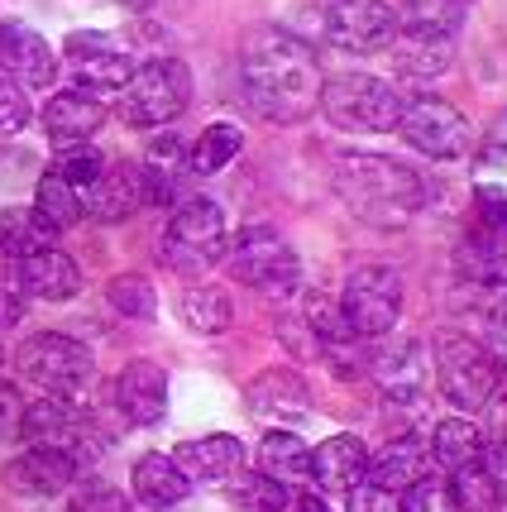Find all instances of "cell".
I'll list each match as a JSON object with an SVG mask.
<instances>
[{
  "instance_id": "d6a6232c",
  "label": "cell",
  "mask_w": 507,
  "mask_h": 512,
  "mask_svg": "<svg viewBox=\"0 0 507 512\" xmlns=\"http://www.w3.org/2000/svg\"><path fill=\"white\" fill-rule=\"evenodd\" d=\"M34 211L44 216L53 230H67V225H77L87 211H82V192L72 187V182H63L53 168H48L44 178H39V192H34Z\"/></svg>"
},
{
  "instance_id": "30bf717a",
  "label": "cell",
  "mask_w": 507,
  "mask_h": 512,
  "mask_svg": "<svg viewBox=\"0 0 507 512\" xmlns=\"http://www.w3.org/2000/svg\"><path fill=\"white\" fill-rule=\"evenodd\" d=\"M397 134L426 158H460L469 144H474V130L464 120L460 106H450L441 96H412L402 106V120H397Z\"/></svg>"
},
{
  "instance_id": "8992f818",
  "label": "cell",
  "mask_w": 507,
  "mask_h": 512,
  "mask_svg": "<svg viewBox=\"0 0 507 512\" xmlns=\"http://www.w3.org/2000/svg\"><path fill=\"white\" fill-rule=\"evenodd\" d=\"M225 264L230 273L249 283L264 297H287L302 283V264H297V249L287 245L273 225H244L225 240Z\"/></svg>"
},
{
  "instance_id": "1f68e13d",
  "label": "cell",
  "mask_w": 507,
  "mask_h": 512,
  "mask_svg": "<svg viewBox=\"0 0 507 512\" xmlns=\"http://www.w3.org/2000/svg\"><path fill=\"white\" fill-rule=\"evenodd\" d=\"M259 469L278 484H292V479H311V450L302 436L292 431H268L264 446H259Z\"/></svg>"
},
{
  "instance_id": "5bb4252c",
  "label": "cell",
  "mask_w": 507,
  "mask_h": 512,
  "mask_svg": "<svg viewBox=\"0 0 507 512\" xmlns=\"http://www.w3.org/2000/svg\"><path fill=\"white\" fill-rule=\"evenodd\" d=\"M58 72V53L48 48L39 29H29L20 20H0V77H10L15 87L34 91L48 87Z\"/></svg>"
},
{
  "instance_id": "cb8c5ba5",
  "label": "cell",
  "mask_w": 507,
  "mask_h": 512,
  "mask_svg": "<svg viewBox=\"0 0 507 512\" xmlns=\"http://www.w3.org/2000/svg\"><path fill=\"white\" fill-rule=\"evenodd\" d=\"M421 474H426V450H421L412 436L388 441L378 455H369V469H364V479L378 484V489H388V493H407Z\"/></svg>"
},
{
  "instance_id": "e575fe53",
  "label": "cell",
  "mask_w": 507,
  "mask_h": 512,
  "mask_svg": "<svg viewBox=\"0 0 507 512\" xmlns=\"http://www.w3.org/2000/svg\"><path fill=\"white\" fill-rule=\"evenodd\" d=\"M106 297H111L115 312L130 316V321H154L158 316V292L144 273H120V278H111V283H106Z\"/></svg>"
},
{
  "instance_id": "ffe728a7",
  "label": "cell",
  "mask_w": 507,
  "mask_h": 512,
  "mask_svg": "<svg viewBox=\"0 0 507 512\" xmlns=\"http://www.w3.org/2000/svg\"><path fill=\"white\" fill-rule=\"evenodd\" d=\"M106 101L101 96H91V91H58L53 101L44 106V130L48 139L67 149V144H91V134L106 125Z\"/></svg>"
},
{
  "instance_id": "f35d334b",
  "label": "cell",
  "mask_w": 507,
  "mask_h": 512,
  "mask_svg": "<svg viewBox=\"0 0 507 512\" xmlns=\"http://www.w3.org/2000/svg\"><path fill=\"white\" fill-rule=\"evenodd\" d=\"M29 125V91L15 87L10 77H0V139L20 134Z\"/></svg>"
},
{
  "instance_id": "5b68a950",
  "label": "cell",
  "mask_w": 507,
  "mask_h": 512,
  "mask_svg": "<svg viewBox=\"0 0 507 512\" xmlns=\"http://www.w3.org/2000/svg\"><path fill=\"white\" fill-rule=\"evenodd\" d=\"M402 106H407L402 91L369 72H340V77H326L321 87V111L331 115V125L354 134H393Z\"/></svg>"
},
{
  "instance_id": "52a82bcc",
  "label": "cell",
  "mask_w": 507,
  "mask_h": 512,
  "mask_svg": "<svg viewBox=\"0 0 507 512\" xmlns=\"http://www.w3.org/2000/svg\"><path fill=\"white\" fill-rule=\"evenodd\" d=\"M158 259L182 278L206 273L216 259H225V211L211 197H187L182 206H173V221L163 230Z\"/></svg>"
},
{
  "instance_id": "d4e9b609",
  "label": "cell",
  "mask_w": 507,
  "mask_h": 512,
  "mask_svg": "<svg viewBox=\"0 0 507 512\" xmlns=\"http://www.w3.org/2000/svg\"><path fill=\"white\" fill-rule=\"evenodd\" d=\"M130 484H134V498L144 503V508H177L182 498H187V479H182V469L173 465V455H139L134 460V474H130Z\"/></svg>"
},
{
  "instance_id": "d6986e66",
  "label": "cell",
  "mask_w": 507,
  "mask_h": 512,
  "mask_svg": "<svg viewBox=\"0 0 507 512\" xmlns=\"http://www.w3.org/2000/svg\"><path fill=\"white\" fill-rule=\"evenodd\" d=\"M249 412L264 417V422H278V426H292L302 422L311 412V388L297 369H264L259 379L249 383Z\"/></svg>"
},
{
  "instance_id": "484cf974",
  "label": "cell",
  "mask_w": 507,
  "mask_h": 512,
  "mask_svg": "<svg viewBox=\"0 0 507 512\" xmlns=\"http://www.w3.org/2000/svg\"><path fill=\"white\" fill-rule=\"evenodd\" d=\"M393 63L402 77H441L455 63V34H421L407 29L402 39H393Z\"/></svg>"
},
{
  "instance_id": "4dcf8cb0",
  "label": "cell",
  "mask_w": 507,
  "mask_h": 512,
  "mask_svg": "<svg viewBox=\"0 0 507 512\" xmlns=\"http://www.w3.org/2000/svg\"><path fill=\"white\" fill-rule=\"evenodd\" d=\"M177 312H182V321L197 335H221L225 326L235 321V302H230V292L216 288V283H192V288L182 292Z\"/></svg>"
},
{
  "instance_id": "ee69618b",
  "label": "cell",
  "mask_w": 507,
  "mask_h": 512,
  "mask_svg": "<svg viewBox=\"0 0 507 512\" xmlns=\"http://www.w3.org/2000/svg\"><path fill=\"white\" fill-rule=\"evenodd\" d=\"M20 321H24V288L15 278H0V331H10Z\"/></svg>"
},
{
  "instance_id": "4316f807",
  "label": "cell",
  "mask_w": 507,
  "mask_h": 512,
  "mask_svg": "<svg viewBox=\"0 0 507 512\" xmlns=\"http://www.w3.org/2000/svg\"><path fill=\"white\" fill-rule=\"evenodd\" d=\"M445 493H450V508L455 512H503V479L493 474L488 460L450 469Z\"/></svg>"
},
{
  "instance_id": "ac0fdd59",
  "label": "cell",
  "mask_w": 507,
  "mask_h": 512,
  "mask_svg": "<svg viewBox=\"0 0 507 512\" xmlns=\"http://www.w3.org/2000/svg\"><path fill=\"white\" fill-rule=\"evenodd\" d=\"M139 206H144V178H139L134 163H111L106 158L101 178L82 192V211H87L91 221H106V225L130 221Z\"/></svg>"
},
{
  "instance_id": "60d3db41",
  "label": "cell",
  "mask_w": 507,
  "mask_h": 512,
  "mask_svg": "<svg viewBox=\"0 0 507 512\" xmlns=\"http://www.w3.org/2000/svg\"><path fill=\"white\" fill-rule=\"evenodd\" d=\"M67 512H130V503H125L111 484H87V489L72 498V508Z\"/></svg>"
},
{
  "instance_id": "f546056e",
  "label": "cell",
  "mask_w": 507,
  "mask_h": 512,
  "mask_svg": "<svg viewBox=\"0 0 507 512\" xmlns=\"http://www.w3.org/2000/svg\"><path fill=\"white\" fill-rule=\"evenodd\" d=\"M244 149V130L240 125H230V120H216V125H206V130L187 144V168H192V178H211V173H221L225 163H235V154Z\"/></svg>"
},
{
  "instance_id": "603a6c76",
  "label": "cell",
  "mask_w": 507,
  "mask_h": 512,
  "mask_svg": "<svg viewBox=\"0 0 507 512\" xmlns=\"http://www.w3.org/2000/svg\"><path fill=\"white\" fill-rule=\"evenodd\" d=\"M369 469V450L359 436H331L311 450V479L331 493H350L354 484H364Z\"/></svg>"
},
{
  "instance_id": "74e56055",
  "label": "cell",
  "mask_w": 507,
  "mask_h": 512,
  "mask_svg": "<svg viewBox=\"0 0 507 512\" xmlns=\"http://www.w3.org/2000/svg\"><path fill=\"white\" fill-rule=\"evenodd\" d=\"M397 503H402V512H455L450 493H445V479H436V474H421L407 493H397Z\"/></svg>"
},
{
  "instance_id": "44dd1931",
  "label": "cell",
  "mask_w": 507,
  "mask_h": 512,
  "mask_svg": "<svg viewBox=\"0 0 507 512\" xmlns=\"http://www.w3.org/2000/svg\"><path fill=\"white\" fill-rule=\"evenodd\" d=\"M173 465L182 469L187 484H230L244 465V446L235 436H197V441H182L173 455Z\"/></svg>"
},
{
  "instance_id": "4fadbf2b",
  "label": "cell",
  "mask_w": 507,
  "mask_h": 512,
  "mask_svg": "<svg viewBox=\"0 0 507 512\" xmlns=\"http://www.w3.org/2000/svg\"><path fill=\"white\" fill-rule=\"evenodd\" d=\"M63 58L72 67V77H77V87L82 91H120L130 82V53L115 44L111 34H96V29H77V34H67L63 44Z\"/></svg>"
},
{
  "instance_id": "3957f363",
  "label": "cell",
  "mask_w": 507,
  "mask_h": 512,
  "mask_svg": "<svg viewBox=\"0 0 507 512\" xmlns=\"http://www.w3.org/2000/svg\"><path fill=\"white\" fill-rule=\"evenodd\" d=\"M192 106V72L182 58H154L134 67L130 82L115 96V115L134 130H163Z\"/></svg>"
},
{
  "instance_id": "836d02e7",
  "label": "cell",
  "mask_w": 507,
  "mask_h": 512,
  "mask_svg": "<svg viewBox=\"0 0 507 512\" xmlns=\"http://www.w3.org/2000/svg\"><path fill=\"white\" fill-rule=\"evenodd\" d=\"M464 10H469V0H402L397 24L421 29V34H455Z\"/></svg>"
},
{
  "instance_id": "9c48e42d",
  "label": "cell",
  "mask_w": 507,
  "mask_h": 512,
  "mask_svg": "<svg viewBox=\"0 0 507 512\" xmlns=\"http://www.w3.org/2000/svg\"><path fill=\"white\" fill-rule=\"evenodd\" d=\"M340 316L359 340H383L402 316V273L388 264H364L345 278Z\"/></svg>"
},
{
  "instance_id": "b9f144b4",
  "label": "cell",
  "mask_w": 507,
  "mask_h": 512,
  "mask_svg": "<svg viewBox=\"0 0 507 512\" xmlns=\"http://www.w3.org/2000/svg\"><path fill=\"white\" fill-rule=\"evenodd\" d=\"M350 512H402V503H397V493L378 489V484H354L350 489Z\"/></svg>"
},
{
  "instance_id": "e0dca14e",
  "label": "cell",
  "mask_w": 507,
  "mask_h": 512,
  "mask_svg": "<svg viewBox=\"0 0 507 512\" xmlns=\"http://www.w3.org/2000/svg\"><path fill=\"white\" fill-rule=\"evenodd\" d=\"M426 345L421 340H393V345H383V355L369 359V374L374 383L383 388V398L393 402H421L426 393Z\"/></svg>"
},
{
  "instance_id": "f6af8a7d",
  "label": "cell",
  "mask_w": 507,
  "mask_h": 512,
  "mask_svg": "<svg viewBox=\"0 0 507 512\" xmlns=\"http://www.w3.org/2000/svg\"><path fill=\"white\" fill-rule=\"evenodd\" d=\"M292 512H331V508H326V498H316V493H302V498H292Z\"/></svg>"
},
{
  "instance_id": "7bdbcfd3",
  "label": "cell",
  "mask_w": 507,
  "mask_h": 512,
  "mask_svg": "<svg viewBox=\"0 0 507 512\" xmlns=\"http://www.w3.org/2000/svg\"><path fill=\"white\" fill-rule=\"evenodd\" d=\"M484 412H488V446H493V455L507 465V393L503 388L493 393V402H488Z\"/></svg>"
},
{
  "instance_id": "6da1fadb",
  "label": "cell",
  "mask_w": 507,
  "mask_h": 512,
  "mask_svg": "<svg viewBox=\"0 0 507 512\" xmlns=\"http://www.w3.org/2000/svg\"><path fill=\"white\" fill-rule=\"evenodd\" d=\"M240 82H244V101L264 120L297 125L311 111H321L326 72H321V58L297 34H287L278 24H259V29L244 34Z\"/></svg>"
},
{
  "instance_id": "ba28073f",
  "label": "cell",
  "mask_w": 507,
  "mask_h": 512,
  "mask_svg": "<svg viewBox=\"0 0 507 512\" xmlns=\"http://www.w3.org/2000/svg\"><path fill=\"white\" fill-rule=\"evenodd\" d=\"M20 364L24 383H34L44 398H67L77 402V393L91 383L96 374V364H91V350L82 340H72V335H58V331H44V335H29L20 345Z\"/></svg>"
},
{
  "instance_id": "8fae6325",
  "label": "cell",
  "mask_w": 507,
  "mask_h": 512,
  "mask_svg": "<svg viewBox=\"0 0 507 512\" xmlns=\"http://www.w3.org/2000/svg\"><path fill=\"white\" fill-rule=\"evenodd\" d=\"M20 441L29 446H53V450H67L77 465H87V455L101 441H96V426L91 417L67 398H34L24 407V431Z\"/></svg>"
},
{
  "instance_id": "8d00e7d4",
  "label": "cell",
  "mask_w": 507,
  "mask_h": 512,
  "mask_svg": "<svg viewBox=\"0 0 507 512\" xmlns=\"http://www.w3.org/2000/svg\"><path fill=\"white\" fill-rule=\"evenodd\" d=\"M101 168H106V154L91 149V144H67V149H58V158H53V173L63 182H72L77 192H87L91 182L101 178Z\"/></svg>"
},
{
  "instance_id": "bcb514c9",
  "label": "cell",
  "mask_w": 507,
  "mask_h": 512,
  "mask_svg": "<svg viewBox=\"0 0 507 512\" xmlns=\"http://www.w3.org/2000/svg\"><path fill=\"white\" fill-rule=\"evenodd\" d=\"M120 5H125V10H144L149 0H120Z\"/></svg>"
},
{
  "instance_id": "7c38bea8",
  "label": "cell",
  "mask_w": 507,
  "mask_h": 512,
  "mask_svg": "<svg viewBox=\"0 0 507 512\" xmlns=\"http://www.w3.org/2000/svg\"><path fill=\"white\" fill-rule=\"evenodd\" d=\"M326 39L345 53H378L397 39V10L383 0H331Z\"/></svg>"
},
{
  "instance_id": "7a4b0ae2",
  "label": "cell",
  "mask_w": 507,
  "mask_h": 512,
  "mask_svg": "<svg viewBox=\"0 0 507 512\" xmlns=\"http://www.w3.org/2000/svg\"><path fill=\"white\" fill-rule=\"evenodd\" d=\"M335 197L350 206L359 221L378 225V230H397L421 211L426 187L421 178L388 154H335L331 168Z\"/></svg>"
},
{
  "instance_id": "2e32d148",
  "label": "cell",
  "mask_w": 507,
  "mask_h": 512,
  "mask_svg": "<svg viewBox=\"0 0 507 512\" xmlns=\"http://www.w3.org/2000/svg\"><path fill=\"white\" fill-rule=\"evenodd\" d=\"M115 407L125 412L130 426H154L168 412V374L158 369L154 359H134L120 369L115 379Z\"/></svg>"
},
{
  "instance_id": "277c9868",
  "label": "cell",
  "mask_w": 507,
  "mask_h": 512,
  "mask_svg": "<svg viewBox=\"0 0 507 512\" xmlns=\"http://www.w3.org/2000/svg\"><path fill=\"white\" fill-rule=\"evenodd\" d=\"M436 383H441V398L469 417V412H484L493 393H498V359L488 355L484 340L474 335H460V331H445L436 335Z\"/></svg>"
},
{
  "instance_id": "ab89813d",
  "label": "cell",
  "mask_w": 507,
  "mask_h": 512,
  "mask_svg": "<svg viewBox=\"0 0 507 512\" xmlns=\"http://www.w3.org/2000/svg\"><path fill=\"white\" fill-rule=\"evenodd\" d=\"M24 407H29V402L20 398V388L0 379V441H20V431H24Z\"/></svg>"
},
{
  "instance_id": "d590c367",
  "label": "cell",
  "mask_w": 507,
  "mask_h": 512,
  "mask_svg": "<svg viewBox=\"0 0 507 512\" xmlns=\"http://www.w3.org/2000/svg\"><path fill=\"white\" fill-rule=\"evenodd\" d=\"M230 493H235V508L240 512H287V484L268 479L264 469L259 474H240Z\"/></svg>"
},
{
  "instance_id": "7402d4cb",
  "label": "cell",
  "mask_w": 507,
  "mask_h": 512,
  "mask_svg": "<svg viewBox=\"0 0 507 512\" xmlns=\"http://www.w3.org/2000/svg\"><path fill=\"white\" fill-rule=\"evenodd\" d=\"M15 283L24 288V297H39V302H67L82 292V268L67 259L63 249H39L15 264Z\"/></svg>"
},
{
  "instance_id": "83f0119b",
  "label": "cell",
  "mask_w": 507,
  "mask_h": 512,
  "mask_svg": "<svg viewBox=\"0 0 507 512\" xmlns=\"http://www.w3.org/2000/svg\"><path fill=\"white\" fill-rule=\"evenodd\" d=\"M53 225L34 211V206H5L0 211V254L5 259H29V254H39V249H53Z\"/></svg>"
},
{
  "instance_id": "9a60e30c",
  "label": "cell",
  "mask_w": 507,
  "mask_h": 512,
  "mask_svg": "<svg viewBox=\"0 0 507 512\" xmlns=\"http://www.w3.org/2000/svg\"><path fill=\"white\" fill-rule=\"evenodd\" d=\"M77 474H82V465H77L67 450L29 446L24 455H15V460L5 465V484L15 493H24V498H53V493L72 489Z\"/></svg>"
},
{
  "instance_id": "f1b7e54d",
  "label": "cell",
  "mask_w": 507,
  "mask_h": 512,
  "mask_svg": "<svg viewBox=\"0 0 507 512\" xmlns=\"http://www.w3.org/2000/svg\"><path fill=\"white\" fill-rule=\"evenodd\" d=\"M431 460L450 474V469L460 465H474V460H484V431L469 422V417H441L436 431H431Z\"/></svg>"
}]
</instances>
